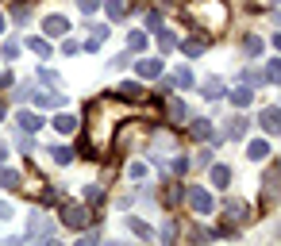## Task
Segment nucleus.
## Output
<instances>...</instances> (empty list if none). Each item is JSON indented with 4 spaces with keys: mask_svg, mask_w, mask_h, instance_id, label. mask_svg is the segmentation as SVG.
I'll return each mask as SVG.
<instances>
[{
    "mask_svg": "<svg viewBox=\"0 0 281 246\" xmlns=\"http://www.w3.org/2000/svg\"><path fill=\"white\" fill-rule=\"evenodd\" d=\"M50 154H54V162H58V165H70V162H74V146H54Z\"/></svg>",
    "mask_w": 281,
    "mask_h": 246,
    "instance_id": "16",
    "label": "nucleus"
},
{
    "mask_svg": "<svg viewBox=\"0 0 281 246\" xmlns=\"http://www.w3.org/2000/svg\"><path fill=\"white\" fill-rule=\"evenodd\" d=\"M0 31H4V15H0Z\"/></svg>",
    "mask_w": 281,
    "mask_h": 246,
    "instance_id": "35",
    "label": "nucleus"
},
{
    "mask_svg": "<svg viewBox=\"0 0 281 246\" xmlns=\"http://www.w3.org/2000/svg\"><path fill=\"white\" fill-rule=\"evenodd\" d=\"M278 119H281L278 108H266V112H262V131H266V135H278V127H281Z\"/></svg>",
    "mask_w": 281,
    "mask_h": 246,
    "instance_id": "8",
    "label": "nucleus"
},
{
    "mask_svg": "<svg viewBox=\"0 0 281 246\" xmlns=\"http://www.w3.org/2000/svg\"><path fill=\"white\" fill-rule=\"evenodd\" d=\"M158 46H162V50H174V46H178L174 31H158Z\"/></svg>",
    "mask_w": 281,
    "mask_h": 246,
    "instance_id": "25",
    "label": "nucleus"
},
{
    "mask_svg": "<svg viewBox=\"0 0 281 246\" xmlns=\"http://www.w3.org/2000/svg\"><path fill=\"white\" fill-rule=\"evenodd\" d=\"M181 50H185L189 58H196V54L204 50V39H185V43H181Z\"/></svg>",
    "mask_w": 281,
    "mask_h": 246,
    "instance_id": "19",
    "label": "nucleus"
},
{
    "mask_svg": "<svg viewBox=\"0 0 281 246\" xmlns=\"http://www.w3.org/2000/svg\"><path fill=\"white\" fill-rule=\"evenodd\" d=\"M170 119H174V123H181V119H185V104H181L178 96L170 100Z\"/></svg>",
    "mask_w": 281,
    "mask_h": 246,
    "instance_id": "24",
    "label": "nucleus"
},
{
    "mask_svg": "<svg viewBox=\"0 0 281 246\" xmlns=\"http://www.w3.org/2000/svg\"><path fill=\"white\" fill-rule=\"evenodd\" d=\"M135 70H139V77H158V73H162V62H139V66H135Z\"/></svg>",
    "mask_w": 281,
    "mask_h": 246,
    "instance_id": "12",
    "label": "nucleus"
},
{
    "mask_svg": "<svg viewBox=\"0 0 281 246\" xmlns=\"http://www.w3.org/2000/svg\"><path fill=\"white\" fill-rule=\"evenodd\" d=\"M39 77H43L46 85H62V77H58V73H54V70H39Z\"/></svg>",
    "mask_w": 281,
    "mask_h": 246,
    "instance_id": "28",
    "label": "nucleus"
},
{
    "mask_svg": "<svg viewBox=\"0 0 281 246\" xmlns=\"http://www.w3.org/2000/svg\"><path fill=\"white\" fill-rule=\"evenodd\" d=\"M19 181H23V177L15 173V169H0V185H8V188H19Z\"/></svg>",
    "mask_w": 281,
    "mask_h": 246,
    "instance_id": "21",
    "label": "nucleus"
},
{
    "mask_svg": "<svg viewBox=\"0 0 281 246\" xmlns=\"http://www.w3.org/2000/svg\"><path fill=\"white\" fill-rule=\"evenodd\" d=\"M77 4H81V12H96L100 8V0H77Z\"/></svg>",
    "mask_w": 281,
    "mask_h": 246,
    "instance_id": "31",
    "label": "nucleus"
},
{
    "mask_svg": "<svg viewBox=\"0 0 281 246\" xmlns=\"http://www.w3.org/2000/svg\"><path fill=\"white\" fill-rule=\"evenodd\" d=\"M85 200H89V204L104 200V188H100V185H89V188H85Z\"/></svg>",
    "mask_w": 281,
    "mask_h": 246,
    "instance_id": "26",
    "label": "nucleus"
},
{
    "mask_svg": "<svg viewBox=\"0 0 281 246\" xmlns=\"http://www.w3.org/2000/svg\"><path fill=\"white\" fill-rule=\"evenodd\" d=\"M0 119H4V104H0Z\"/></svg>",
    "mask_w": 281,
    "mask_h": 246,
    "instance_id": "34",
    "label": "nucleus"
},
{
    "mask_svg": "<svg viewBox=\"0 0 281 246\" xmlns=\"http://www.w3.org/2000/svg\"><path fill=\"white\" fill-rule=\"evenodd\" d=\"M174 81L185 88V85H192V73H189V70H178V73H174Z\"/></svg>",
    "mask_w": 281,
    "mask_h": 246,
    "instance_id": "30",
    "label": "nucleus"
},
{
    "mask_svg": "<svg viewBox=\"0 0 281 246\" xmlns=\"http://www.w3.org/2000/svg\"><path fill=\"white\" fill-rule=\"evenodd\" d=\"M15 123H19L23 131H39V127H43V116H39V112H19Z\"/></svg>",
    "mask_w": 281,
    "mask_h": 246,
    "instance_id": "7",
    "label": "nucleus"
},
{
    "mask_svg": "<svg viewBox=\"0 0 281 246\" xmlns=\"http://www.w3.org/2000/svg\"><path fill=\"white\" fill-rule=\"evenodd\" d=\"M127 227H131V231L139 235V239H154V231H150V227L143 223V219H135V216H127Z\"/></svg>",
    "mask_w": 281,
    "mask_h": 246,
    "instance_id": "14",
    "label": "nucleus"
},
{
    "mask_svg": "<svg viewBox=\"0 0 281 246\" xmlns=\"http://www.w3.org/2000/svg\"><path fill=\"white\" fill-rule=\"evenodd\" d=\"M27 46L35 50V54H39V58H46V54H50V43H46V39H35V35H31V39H27Z\"/></svg>",
    "mask_w": 281,
    "mask_h": 246,
    "instance_id": "20",
    "label": "nucleus"
},
{
    "mask_svg": "<svg viewBox=\"0 0 281 246\" xmlns=\"http://www.w3.org/2000/svg\"><path fill=\"white\" fill-rule=\"evenodd\" d=\"M243 46H247V54H262V39H254V35H251Z\"/></svg>",
    "mask_w": 281,
    "mask_h": 246,
    "instance_id": "29",
    "label": "nucleus"
},
{
    "mask_svg": "<svg viewBox=\"0 0 281 246\" xmlns=\"http://www.w3.org/2000/svg\"><path fill=\"white\" fill-rule=\"evenodd\" d=\"M127 62H131V54H127V50H123V54H116V58L108 62V66H112V70H123V66H127Z\"/></svg>",
    "mask_w": 281,
    "mask_h": 246,
    "instance_id": "27",
    "label": "nucleus"
},
{
    "mask_svg": "<svg viewBox=\"0 0 281 246\" xmlns=\"http://www.w3.org/2000/svg\"><path fill=\"white\" fill-rule=\"evenodd\" d=\"M62 223H66V227H74V231H81V227H85V223H89V208H81V204H62Z\"/></svg>",
    "mask_w": 281,
    "mask_h": 246,
    "instance_id": "1",
    "label": "nucleus"
},
{
    "mask_svg": "<svg viewBox=\"0 0 281 246\" xmlns=\"http://www.w3.org/2000/svg\"><path fill=\"white\" fill-rule=\"evenodd\" d=\"M143 46H147V35H143V31H131V35H127V50H143Z\"/></svg>",
    "mask_w": 281,
    "mask_h": 246,
    "instance_id": "22",
    "label": "nucleus"
},
{
    "mask_svg": "<svg viewBox=\"0 0 281 246\" xmlns=\"http://www.w3.org/2000/svg\"><path fill=\"white\" fill-rule=\"evenodd\" d=\"M116 92L123 96V100H147V88H143V85H135V81H127V85H119Z\"/></svg>",
    "mask_w": 281,
    "mask_h": 246,
    "instance_id": "6",
    "label": "nucleus"
},
{
    "mask_svg": "<svg viewBox=\"0 0 281 246\" xmlns=\"http://www.w3.org/2000/svg\"><path fill=\"white\" fill-rule=\"evenodd\" d=\"M200 92H204L208 100H220V96H223V81H220V77H208L204 85H200Z\"/></svg>",
    "mask_w": 281,
    "mask_h": 246,
    "instance_id": "9",
    "label": "nucleus"
},
{
    "mask_svg": "<svg viewBox=\"0 0 281 246\" xmlns=\"http://www.w3.org/2000/svg\"><path fill=\"white\" fill-rule=\"evenodd\" d=\"M0 219H12V204H4V200H0Z\"/></svg>",
    "mask_w": 281,
    "mask_h": 246,
    "instance_id": "33",
    "label": "nucleus"
},
{
    "mask_svg": "<svg viewBox=\"0 0 281 246\" xmlns=\"http://www.w3.org/2000/svg\"><path fill=\"white\" fill-rule=\"evenodd\" d=\"M43 31L50 35V39H62V35H70V19H66V15H46Z\"/></svg>",
    "mask_w": 281,
    "mask_h": 246,
    "instance_id": "3",
    "label": "nucleus"
},
{
    "mask_svg": "<svg viewBox=\"0 0 281 246\" xmlns=\"http://www.w3.org/2000/svg\"><path fill=\"white\" fill-rule=\"evenodd\" d=\"M251 85H243V88H235V92H231V100H235V108H247V104H251Z\"/></svg>",
    "mask_w": 281,
    "mask_h": 246,
    "instance_id": "17",
    "label": "nucleus"
},
{
    "mask_svg": "<svg viewBox=\"0 0 281 246\" xmlns=\"http://www.w3.org/2000/svg\"><path fill=\"white\" fill-rule=\"evenodd\" d=\"M54 131H62V135H74V131H77V119H74V116H58V119H54Z\"/></svg>",
    "mask_w": 281,
    "mask_h": 246,
    "instance_id": "15",
    "label": "nucleus"
},
{
    "mask_svg": "<svg viewBox=\"0 0 281 246\" xmlns=\"http://www.w3.org/2000/svg\"><path fill=\"white\" fill-rule=\"evenodd\" d=\"M108 15H112V19H123V15H127V4H123V0H108Z\"/></svg>",
    "mask_w": 281,
    "mask_h": 246,
    "instance_id": "23",
    "label": "nucleus"
},
{
    "mask_svg": "<svg viewBox=\"0 0 281 246\" xmlns=\"http://www.w3.org/2000/svg\"><path fill=\"white\" fill-rule=\"evenodd\" d=\"M227 181H231V169H227V165H212V185L227 188Z\"/></svg>",
    "mask_w": 281,
    "mask_h": 246,
    "instance_id": "13",
    "label": "nucleus"
},
{
    "mask_svg": "<svg viewBox=\"0 0 281 246\" xmlns=\"http://www.w3.org/2000/svg\"><path fill=\"white\" fill-rule=\"evenodd\" d=\"M243 131H247V119H243V116H235V119H227L223 135H227V139H243Z\"/></svg>",
    "mask_w": 281,
    "mask_h": 246,
    "instance_id": "11",
    "label": "nucleus"
},
{
    "mask_svg": "<svg viewBox=\"0 0 281 246\" xmlns=\"http://www.w3.org/2000/svg\"><path fill=\"white\" fill-rule=\"evenodd\" d=\"M189 204H192L196 216H208V212H212V196H208L204 188H189Z\"/></svg>",
    "mask_w": 281,
    "mask_h": 246,
    "instance_id": "4",
    "label": "nucleus"
},
{
    "mask_svg": "<svg viewBox=\"0 0 281 246\" xmlns=\"http://www.w3.org/2000/svg\"><path fill=\"white\" fill-rule=\"evenodd\" d=\"M15 96H19V100H23V96H31V100L39 104V108H62V104H66V96H62V92H39V88H35V92H31L27 85L19 88V92H15Z\"/></svg>",
    "mask_w": 281,
    "mask_h": 246,
    "instance_id": "2",
    "label": "nucleus"
},
{
    "mask_svg": "<svg viewBox=\"0 0 281 246\" xmlns=\"http://www.w3.org/2000/svg\"><path fill=\"white\" fill-rule=\"evenodd\" d=\"M247 154H251V158H254V162H262V158H266V154H270V146H266V143H262V139H254V143H251V146H247Z\"/></svg>",
    "mask_w": 281,
    "mask_h": 246,
    "instance_id": "18",
    "label": "nucleus"
},
{
    "mask_svg": "<svg viewBox=\"0 0 281 246\" xmlns=\"http://www.w3.org/2000/svg\"><path fill=\"white\" fill-rule=\"evenodd\" d=\"M189 135H192V139H216L208 119H192V123H189Z\"/></svg>",
    "mask_w": 281,
    "mask_h": 246,
    "instance_id": "10",
    "label": "nucleus"
},
{
    "mask_svg": "<svg viewBox=\"0 0 281 246\" xmlns=\"http://www.w3.org/2000/svg\"><path fill=\"white\" fill-rule=\"evenodd\" d=\"M27 235L31 239H50V223H46L43 216H31L27 219Z\"/></svg>",
    "mask_w": 281,
    "mask_h": 246,
    "instance_id": "5",
    "label": "nucleus"
},
{
    "mask_svg": "<svg viewBox=\"0 0 281 246\" xmlns=\"http://www.w3.org/2000/svg\"><path fill=\"white\" fill-rule=\"evenodd\" d=\"M147 27H162V15H158V12H147Z\"/></svg>",
    "mask_w": 281,
    "mask_h": 246,
    "instance_id": "32",
    "label": "nucleus"
}]
</instances>
